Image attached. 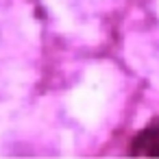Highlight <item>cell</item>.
Returning <instances> with one entry per match:
<instances>
[{"instance_id": "1", "label": "cell", "mask_w": 159, "mask_h": 159, "mask_svg": "<svg viewBox=\"0 0 159 159\" xmlns=\"http://www.w3.org/2000/svg\"><path fill=\"white\" fill-rule=\"evenodd\" d=\"M135 144H142V148H139V146L133 148V150H131L133 155H152L155 144H159V122H155L152 126H148V129L135 139Z\"/></svg>"}]
</instances>
